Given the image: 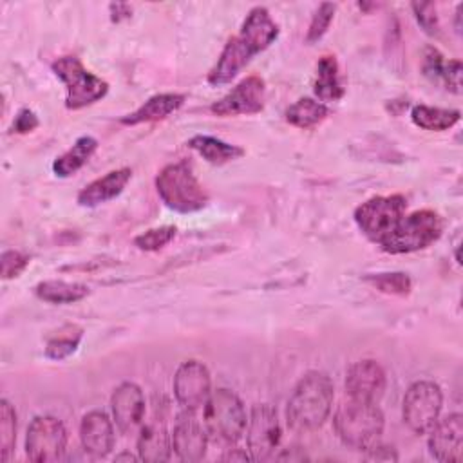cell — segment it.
<instances>
[{
	"mask_svg": "<svg viewBox=\"0 0 463 463\" xmlns=\"http://www.w3.org/2000/svg\"><path fill=\"white\" fill-rule=\"evenodd\" d=\"M280 421L277 411L269 403L251 407L246 423V443L253 461L269 459L280 443Z\"/></svg>",
	"mask_w": 463,
	"mask_h": 463,
	"instance_id": "cell-10",
	"label": "cell"
},
{
	"mask_svg": "<svg viewBox=\"0 0 463 463\" xmlns=\"http://www.w3.org/2000/svg\"><path fill=\"white\" fill-rule=\"evenodd\" d=\"M313 92L318 101H338L345 94V87L340 78V67L333 54H324L317 63V80Z\"/></svg>",
	"mask_w": 463,
	"mask_h": 463,
	"instance_id": "cell-23",
	"label": "cell"
},
{
	"mask_svg": "<svg viewBox=\"0 0 463 463\" xmlns=\"http://www.w3.org/2000/svg\"><path fill=\"white\" fill-rule=\"evenodd\" d=\"M98 139L92 136H81L78 137L69 150H65L61 156H58L52 163V172L58 177H71L74 175L96 152Z\"/></svg>",
	"mask_w": 463,
	"mask_h": 463,
	"instance_id": "cell-25",
	"label": "cell"
},
{
	"mask_svg": "<svg viewBox=\"0 0 463 463\" xmlns=\"http://www.w3.org/2000/svg\"><path fill=\"white\" fill-rule=\"evenodd\" d=\"M365 282H369L374 289L385 295L394 297H405L412 289V280L403 271H380V273H369L364 277Z\"/></svg>",
	"mask_w": 463,
	"mask_h": 463,
	"instance_id": "cell-29",
	"label": "cell"
},
{
	"mask_svg": "<svg viewBox=\"0 0 463 463\" xmlns=\"http://www.w3.org/2000/svg\"><path fill=\"white\" fill-rule=\"evenodd\" d=\"M80 342H81V329H78L76 333L71 331V333H63V335H58V336H52V338L47 340L43 354L49 360H58V362L65 360L72 353H76Z\"/></svg>",
	"mask_w": 463,
	"mask_h": 463,
	"instance_id": "cell-32",
	"label": "cell"
},
{
	"mask_svg": "<svg viewBox=\"0 0 463 463\" xmlns=\"http://www.w3.org/2000/svg\"><path fill=\"white\" fill-rule=\"evenodd\" d=\"M29 262H31V259L24 251H18V250L2 251V257H0V275H2V279L9 280V279L18 277L20 273H24V269L29 266Z\"/></svg>",
	"mask_w": 463,
	"mask_h": 463,
	"instance_id": "cell-34",
	"label": "cell"
},
{
	"mask_svg": "<svg viewBox=\"0 0 463 463\" xmlns=\"http://www.w3.org/2000/svg\"><path fill=\"white\" fill-rule=\"evenodd\" d=\"M116 461H136V459H139V456H132L130 452H121V454H118L116 458H114Z\"/></svg>",
	"mask_w": 463,
	"mask_h": 463,
	"instance_id": "cell-42",
	"label": "cell"
},
{
	"mask_svg": "<svg viewBox=\"0 0 463 463\" xmlns=\"http://www.w3.org/2000/svg\"><path fill=\"white\" fill-rule=\"evenodd\" d=\"M136 449L141 461H148V463L168 461L174 450L172 434L166 430L163 421L152 420L146 425H141Z\"/></svg>",
	"mask_w": 463,
	"mask_h": 463,
	"instance_id": "cell-21",
	"label": "cell"
},
{
	"mask_svg": "<svg viewBox=\"0 0 463 463\" xmlns=\"http://www.w3.org/2000/svg\"><path fill=\"white\" fill-rule=\"evenodd\" d=\"M54 76L65 85V107L80 110L94 105L109 92V83L85 69L76 56H61L51 65Z\"/></svg>",
	"mask_w": 463,
	"mask_h": 463,
	"instance_id": "cell-6",
	"label": "cell"
},
{
	"mask_svg": "<svg viewBox=\"0 0 463 463\" xmlns=\"http://www.w3.org/2000/svg\"><path fill=\"white\" fill-rule=\"evenodd\" d=\"M266 105V83L260 76H246L221 99L210 105V112L221 118L257 114Z\"/></svg>",
	"mask_w": 463,
	"mask_h": 463,
	"instance_id": "cell-11",
	"label": "cell"
},
{
	"mask_svg": "<svg viewBox=\"0 0 463 463\" xmlns=\"http://www.w3.org/2000/svg\"><path fill=\"white\" fill-rule=\"evenodd\" d=\"M459 110L441 109L430 105H414L411 109V119L416 127L430 132H443L452 128L459 121Z\"/></svg>",
	"mask_w": 463,
	"mask_h": 463,
	"instance_id": "cell-28",
	"label": "cell"
},
{
	"mask_svg": "<svg viewBox=\"0 0 463 463\" xmlns=\"http://www.w3.org/2000/svg\"><path fill=\"white\" fill-rule=\"evenodd\" d=\"M255 54H257L255 49L241 34L232 36L224 43L215 65L210 69L206 81L213 87L230 83L250 63V60Z\"/></svg>",
	"mask_w": 463,
	"mask_h": 463,
	"instance_id": "cell-17",
	"label": "cell"
},
{
	"mask_svg": "<svg viewBox=\"0 0 463 463\" xmlns=\"http://www.w3.org/2000/svg\"><path fill=\"white\" fill-rule=\"evenodd\" d=\"M411 7H412V13H414L418 24L421 25V29L430 36H438L439 34V20H438V13H436V4L412 2Z\"/></svg>",
	"mask_w": 463,
	"mask_h": 463,
	"instance_id": "cell-35",
	"label": "cell"
},
{
	"mask_svg": "<svg viewBox=\"0 0 463 463\" xmlns=\"http://www.w3.org/2000/svg\"><path fill=\"white\" fill-rule=\"evenodd\" d=\"M427 434V447L434 459L441 463H459L463 459V416L459 412L438 420Z\"/></svg>",
	"mask_w": 463,
	"mask_h": 463,
	"instance_id": "cell-15",
	"label": "cell"
},
{
	"mask_svg": "<svg viewBox=\"0 0 463 463\" xmlns=\"http://www.w3.org/2000/svg\"><path fill=\"white\" fill-rule=\"evenodd\" d=\"M208 447V430L195 411H181L172 430V449L181 461H201Z\"/></svg>",
	"mask_w": 463,
	"mask_h": 463,
	"instance_id": "cell-14",
	"label": "cell"
},
{
	"mask_svg": "<svg viewBox=\"0 0 463 463\" xmlns=\"http://www.w3.org/2000/svg\"><path fill=\"white\" fill-rule=\"evenodd\" d=\"M333 427L340 441L353 450H369L383 434L385 416L376 403L347 400L338 405Z\"/></svg>",
	"mask_w": 463,
	"mask_h": 463,
	"instance_id": "cell-2",
	"label": "cell"
},
{
	"mask_svg": "<svg viewBox=\"0 0 463 463\" xmlns=\"http://www.w3.org/2000/svg\"><path fill=\"white\" fill-rule=\"evenodd\" d=\"M67 439V429L61 420L49 414L34 416L25 434V454L36 463L58 461L65 454Z\"/></svg>",
	"mask_w": 463,
	"mask_h": 463,
	"instance_id": "cell-9",
	"label": "cell"
},
{
	"mask_svg": "<svg viewBox=\"0 0 463 463\" xmlns=\"http://www.w3.org/2000/svg\"><path fill=\"white\" fill-rule=\"evenodd\" d=\"M38 125H40L38 116H36L31 109L24 107V109H20V110L16 112V116H14L13 132H16V134H29V132H33L34 128H38Z\"/></svg>",
	"mask_w": 463,
	"mask_h": 463,
	"instance_id": "cell-38",
	"label": "cell"
},
{
	"mask_svg": "<svg viewBox=\"0 0 463 463\" xmlns=\"http://www.w3.org/2000/svg\"><path fill=\"white\" fill-rule=\"evenodd\" d=\"M109 11H110V20L112 22H121V20H127L132 16V7L128 4H123V2H114L109 5Z\"/></svg>",
	"mask_w": 463,
	"mask_h": 463,
	"instance_id": "cell-40",
	"label": "cell"
},
{
	"mask_svg": "<svg viewBox=\"0 0 463 463\" xmlns=\"http://www.w3.org/2000/svg\"><path fill=\"white\" fill-rule=\"evenodd\" d=\"M112 418L119 432L134 434L143 425L145 394L134 382L119 383L110 396Z\"/></svg>",
	"mask_w": 463,
	"mask_h": 463,
	"instance_id": "cell-16",
	"label": "cell"
},
{
	"mask_svg": "<svg viewBox=\"0 0 463 463\" xmlns=\"http://www.w3.org/2000/svg\"><path fill=\"white\" fill-rule=\"evenodd\" d=\"M192 150H195L204 161L210 165H226L230 161H235L244 156V148L239 145L226 143L219 137L206 136V134H195L186 143Z\"/></svg>",
	"mask_w": 463,
	"mask_h": 463,
	"instance_id": "cell-24",
	"label": "cell"
},
{
	"mask_svg": "<svg viewBox=\"0 0 463 463\" xmlns=\"http://www.w3.org/2000/svg\"><path fill=\"white\" fill-rule=\"evenodd\" d=\"M443 407L441 387L432 380H418L409 385L402 402V418L414 434H427L439 420Z\"/></svg>",
	"mask_w": 463,
	"mask_h": 463,
	"instance_id": "cell-8",
	"label": "cell"
},
{
	"mask_svg": "<svg viewBox=\"0 0 463 463\" xmlns=\"http://www.w3.org/2000/svg\"><path fill=\"white\" fill-rule=\"evenodd\" d=\"M16 443V412L14 407L2 398L0 400V458L7 461Z\"/></svg>",
	"mask_w": 463,
	"mask_h": 463,
	"instance_id": "cell-30",
	"label": "cell"
},
{
	"mask_svg": "<svg viewBox=\"0 0 463 463\" xmlns=\"http://www.w3.org/2000/svg\"><path fill=\"white\" fill-rule=\"evenodd\" d=\"M203 423L213 439L228 445L237 443L246 432L248 423L242 400L226 387L212 391L203 405Z\"/></svg>",
	"mask_w": 463,
	"mask_h": 463,
	"instance_id": "cell-4",
	"label": "cell"
},
{
	"mask_svg": "<svg viewBox=\"0 0 463 463\" xmlns=\"http://www.w3.org/2000/svg\"><path fill=\"white\" fill-rule=\"evenodd\" d=\"M239 34L255 49V52L266 51L279 38V25L271 18L269 11L262 5L251 7L241 25Z\"/></svg>",
	"mask_w": 463,
	"mask_h": 463,
	"instance_id": "cell-22",
	"label": "cell"
},
{
	"mask_svg": "<svg viewBox=\"0 0 463 463\" xmlns=\"http://www.w3.org/2000/svg\"><path fill=\"white\" fill-rule=\"evenodd\" d=\"M130 179H132V170L128 166L110 170L105 175H101V177L94 179L92 183H89L87 186H83L78 192L76 201L83 208L99 206V204L118 197L125 190V186L128 184Z\"/></svg>",
	"mask_w": 463,
	"mask_h": 463,
	"instance_id": "cell-19",
	"label": "cell"
},
{
	"mask_svg": "<svg viewBox=\"0 0 463 463\" xmlns=\"http://www.w3.org/2000/svg\"><path fill=\"white\" fill-rule=\"evenodd\" d=\"M367 452V459L371 461H396L398 459V454L394 452L392 447H387V445H380L376 443L374 447H371Z\"/></svg>",
	"mask_w": 463,
	"mask_h": 463,
	"instance_id": "cell-39",
	"label": "cell"
},
{
	"mask_svg": "<svg viewBox=\"0 0 463 463\" xmlns=\"http://www.w3.org/2000/svg\"><path fill=\"white\" fill-rule=\"evenodd\" d=\"M333 400L335 385L329 374L324 371H307L297 382L288 400V425L298 432L320 429L331 414Z\"/></svg>",
	"mask_w": 463,
	"mask_h": 463,
	"instance_id": "cell-1",
	"label": "cell"
},
{
	"mask_svg": "<svg viewBox=\"0 0 463 463\" xmlns=\"http://www.w3.org/2000/svg\"><path fill=\"white\" fill-rule=\"evenodd\" d=\"M114 423L103 411H90L81 418L80 441L92 458H105L114 449Z\"/></svg>",
	"mask_w": 463,
	"mask_h": 463,
	"instance_id": "cell-18",
	"label": "cell"
},
{
	"mask_svg": "<svg viewBox=\"0 0 463 463\" xmlns=\"http://www.w3.org/2000/svg\"><path fill=\"white\" fill-rule=\"evenodd\" d=\"M222 459H226V461H248L251 458H250V454H246L241 449H228L226 454L222 456Z\"/></svg>",
	"mask_w": 463,
	"mask_h": 463,
	"instance_id": "cell-41",
	"label": "cell"
},
{
	"mask_svg": "<svg viewBox=\"0 0 463 463\" xmlns=\"http://www.w3.org/2000/svg\"><path fill=\"white\" fill-rule=\"evenodd\" d=\"M186 96L179 92H161L152 98H148L141 107H137L134 112L125 114L119 118L121 125L134 127L141 123H154L168 118L170 114L177 112L184 105Z\"/></svg>",
	"mask_w": 463,
	"mask_h": 463,
	"instance_id": "cell-20",
	"label": "cell"
},
{
	"mask_svg": "<svg viewBox=\"0 0 463 463\" xmlns=\"http://www.w3.org/2000/svg\"><path fill=\"white\" fill-rule=\"evenodd\" d=\"M175 233H177V228L172 224L150 228L134 237V246L141 251H157L165 248L170 241H174Z\"/></svg>",
	"mask_w": 463,
	"mask_h": 463,
	"instance_id": "cell-31",
	"label": "cell"
},
{
	"mask_svg": "<svg viewBox=\"0 0 463 463\" xmlns=\"http://www.w3.org/2000/svg\"><path fill=\"white\" fill-rule=\"evenodd\" d=\"M461 61L459 60H449L445 63V71H443V76H441V83L443 87L449 90V92H454V94H461Z\"/></svg>",
	"mask_w": 463,
	"mask_h": 463,
	"instance_id": "cell-37",
	"label": "cell"
},
{
	"mask_svg": "<svg viewBox=\"0 0 463 463\" xmlns=\"http://www.w3.org/2000/svg\"><path fill=\"white\" fill-rule=\"evenodd\" d=\"M443 232V221L434 210H416L402 217L392 233L380 244L385 253H412L434 244Z\"/></svg>",
	"mask_w": 463,
	"mask_h": 463,
	"instance_id": "cell-5",
	"label": "cell"
},
{
	"mask_svg": "<svg viewBox=\"0 0 463 463\" xmlns=\"http://www.w3.org/2000/svg\"><path fill=\"white\" fill-rule=\"evenodd\" d=\"M34 295L49 304H74L89 295V288L80 282L67 280H42L34 286Z\"/></svg>",
	"mask_w": 463,
	"mask_h": 463,
	"instance_id": "cell-26",
	"label": "cell"
},
{
	"mask_svg": "<svg viewBox=\"0 0 463 463\" xmlns=\"http://www.w3.org/2000/svg\"><path fill=\"white\" fill-rule=\"evenodd\" d=\"M154 183L159 199L172 212L194 213L208 204V192L186 161L165 165Z\"/></svg>",
	"mask_w": 463,
	"mask_h": 463,
	"instance_id": "cell-3",
	"label": "cell"
},
{
	"mask_svg": "<svg viewBox=\"0 0 463 463\" xmlns=\"http://www.w3.org/2000/svg\"><path fill=\"white\" fill-rule=\"evenodd\" d=\"M335 11H336V5L331 4V2H322L313 16H311V22H309V27H307V33H306V43H317L329 29L333 18H335Z\"/></svg>",
	"mask_w": 463,
	"mask_h": 463,
	"instance_id": "cell-33",
	"label": "cell"
},
{
	"mask_svg": "<svg viewBox=\"0 0 463 463\" xmlns=\"http://www.w3.org/2000/svg\"><path fill=\"white\" fill-rule=\"evenodd\" d=\"M286 121L297 128L309 130L329 116V107L315 98H300L286 109Z\"/></svg>",
	"mask_w": 463,
	"mask_h": 463,
	"instance_id": "cell-27",
	"label": "cell"
},
{
	"mask_svg": "<svg viewBox=\"0 0 463 463\" xmlns=\"http://www.w3.org/2000/svg\"><path fill=\"white\" fill-rule=\"evenodd\" d=\"M212 394V376L199 360L183 362L174 374V396L181 409L197 411Z\"/></svg>",
	"mask_w": 463,
	"mask_h": 463,
	"instance_id": "cell-12",
	"label": "cell"
},
{
	"mask_svg": "<svg viewBox=\"0 0 463 463\" xmlns=\"http://www.w3.org/2000/svg\"><path fill=\"white\" fill-rule=\"evenodd\" d=\"M445 60H443V54L429 45L425 47L423 51V61H421V71H423V76L429 78L432 83H441V76H443V71H445Z\"/></svg>",
	"mask_w": 463,
	"mask_h": 463,
	"instance_id": "cell-36",
	"label": "cell"
},
{
	"mask_svg": "<svg viewBox=\"0 0 463 463\" xmlns=\"http://www.w3.org/2000/svg\"><path fill=\"white\" fill-rule=\"evenodd\" d=\"M344 385L351 400L378 403L387 387V374L376 360L365 358L349 365Z\"/></svg>",
	"mask_w": 463,
	"mask_h": 463,
	"instance_id": "cell-13",
	"label": "cell"
},
{
	"mask_svg": "<svg viewBox=\"0 0 463 463\" xmlns=\"http://www.w3.org/2000/svg\"><path fill=\"white\" fill-rule=\"evenodd\" d=\"M407 199L402 194L374 195L356 206L353 217L358 230L374 244H382L405 215Z\"/></svg>",
	"mask_w": 463,
	"mask_h": 463,
	"instance_id": "cell-7",
	"label": "cell"
}]
</instances>
